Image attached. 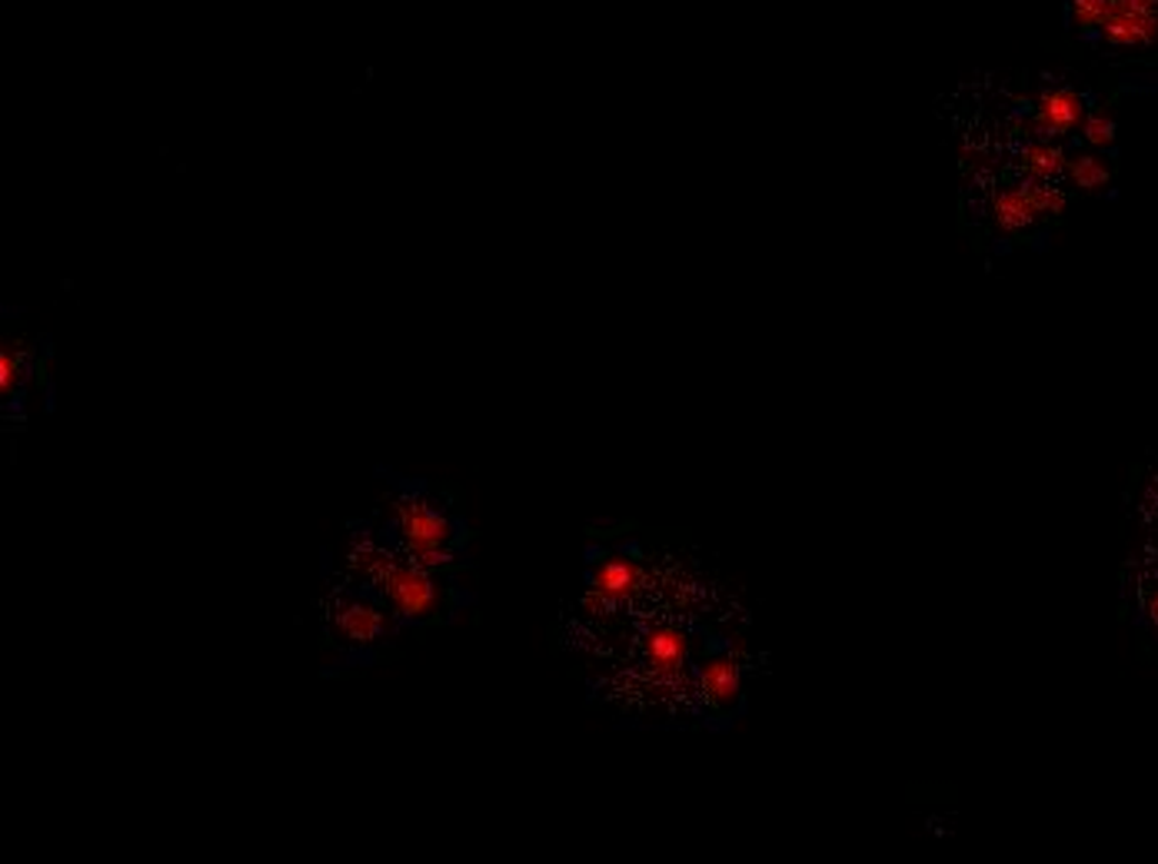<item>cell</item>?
Returning a JSON list of instances; mask_svg holds the SVG:
<instances>
[{
    "mask_svg": "<svg viewBox=\"0 0 1158 864\" xmlns=\"http://www.w3.org/2000/svg\"><path fill=\"white\" fill-rule=\"evenodd\" d=\"M367 566H370L373 582L383 586L390 606L403 619H427L437 609V582L420 566H403V562H393L380 552L367 556Z\"/></svg>",
    "mask_w": 1158,
    "mask_h": 864,
    "instance_id": "cell-1",
    "label": "cell"
},
{
    "mask_svg": "<svg viewBox=\"0 0 1158 864\" xmlns=\"http://www.w3.org/2000/svg\"><path fill=\"white\" fill-rule=\"evenodd\" d=\"M337 626H340V632H343L350 642H373V639L383 632L387 622H383V616H380L377 609H370V606H363V602H350V606L340 609Z\"/></svg>",
    "mask_w": 1158,
    "mask_h": 864,
    "instance_id": "cell-8",
    "label": "cell"
},
{
    "mask_svg": "<svg viewBox=\"0 0 1158 864\" xmlns=\"http://www.w3.org/2000/svg\"><path fill=\"white\" fill-rule=\"evenodd\" d=\"M397 522H400V539L407 546V556L420 566H437L447 559V549L454 542V526L434 512L430 505L417 499H403L397 505Z\"/></svg>",
    "mask_w": 1158,
    "mask_h": 864,
    "instance_id": "cell-2",
    "label": "cell"
},
{
    "mask_svg": "<svg viewBox=\"0 0 1158 864\" xmlns=\"http://www.w3.org/2000/svg\"><path fill=\"white\" fill-rule=\"evenodd\" d=\"M643 586V569L630 559H613V562H603L593 576V592L586 596V606L590 602H600V606H616L623 599H630L636 589Z\"/></svg>",
    "mask_w": 1158,
    "mask_h": 864,
    "instance_id": "cell-4",
    "label": "cell"
},
{
    "mask_svg": "<svg viewBox=\"0 0 1158 864\" xmlns=\"http://www.w3.org/2000/svg\"><path fill=\"white\" fill-rule=\"evenodd\" d=\"M1072 10V23L1082 27V30H1092V27H1102L1109 10H1112V0H1072L1069 3Z\"/></svg>",
    "mask_w": 1158,
    "mask_h": 864,
    "instance_id": "cell-12",
    "label": "cell"
},
{
    "mask_svg": "<svg viewBox=\"0 0 1158 864\" xmlns=\"http://www.w3.org/2000/svg\"><path fill=\"white\" fill-rule=\"evenodd\" d=\"M1149 619H1152V626L1158 629V592H1152V599H1149Z\"/></svg>",
    "mask_w": 1158,
    "mask_h": 864,
    "instance_id": "cell-16",
    "label": "cell"
},
{
    "mask_svg": "<svg viewBox=\"0 0 1158 864\" xmlns=\"http://www.w3.org/2000/svg\"><path fill=\"white\" fill-rule=\"evenodd\" d=\"M1082 97L1069 87H1059V90H1049L1042 100H1039V114H1035V127L1045 130L1049 137L1052 134H1069L1079 127L1082 120Z\"/></svg>",
    "mask_w": 1158,
    "mask_h": 864,
    "instance_id": "cell-5",
    "label": "cell"
},
{
    "mask_svg": "<svg viewBox=\"0 0 1158 864\" xmlns=\"http://www.w3.org/2000/svg\"><path fill=\"white\" fill-rule=\"evenodd\" d=\"M646 658H650V665L660 668V671H677V668H683V661H687V639H683V632H680V629H670V626L653 629L650 639H646Z\"/></svg>",
    "mask_w": 1158,
    "mask_h": 864,
    "instance_id": "cell-7",
    "label": "cell"
},
{
    "mask_svg": "<svg viewBox=\"0 0 1158 864\" xmlns=\"http://www.w3.org/2000/svg\"><path fill=\"white\" fill-rule=\"evenodd\" d=\"M1102 33L1116 47H1139L1158 37V10H1139L1126 0H1112V10L1102 23Z\"/></svg>",
    "mask_w": 1158,
    "mask_h": 864,
    "instance_id": "cell-3",
    "label": "cell"
},
{
    "mask_svg": "<svg viewBox=\"0 0 1158 864\" xmlns=\"http://www.w3.org/2000/svg\"><path fill=\"white\" fill-rule=\"evenodd\" d=\"M699 685L705 691V698H712L716 705H732L739 698V668L732 658H712L702 665L699 671Z\"/></svg>",
    "mask_w": 1158,
    "mask_h": 864,
    "instance_id": "cell-6",
    "label": "cell"
},
{
    "mask_svg": "<svg viewBox=\"0 0 1158 864\" xmlns=\"http://www.w3.org/2000/svg\"><path fill=\"white\" fill-rule=\"evenodd\" d=\"M17 383H20V360L10 350H3L0 353V390H3V396H10L17 390Z\"/></svg>",
    "mask_w": 1158,
    "mask_h": 864,
    "instance_id": "cell-15",
    "label": "cell"
},
{
    "mask_svg": "<svg viewBox=\"0 0 1158 864\" xmlns=\"http://www.w3.org/2000/svg\"><path fill=\"white\" fill-rule=\"evenodd\" d=\"M1086 140H1089L1092 147H1109V144L1116 140V124H1112V117H1106V114L1089 117V120H1086Z\"/></svg>",
    "mask_w": 1158,
    "mask_h": 864,
    "instance_id": "cell-14",
    "label": "cell"
},
{
    "mask_svg": "<svg viewBox=\"0 0 1158 864\" xmlns=\"http://www.w3.org/2000/svg\"><path fill=\"white\" fill-rule=\"evenodd\" d=\"M1029 197L1039 214H1059L1065 207V194L1052 184H1029Z\"/></svg>",
    "mask_w": 1158,
    "mask_h": 864,
    "instance_id": "cell-13",
    "label": "cell"
},
{
    "mask_svg": "<svg viewBox=\"0 0 1158 864\" xmlns=\"http://www.w3.org/2000/svg\"><path fill=\"white\" fill-rule=\"evenodd\" d=\"M1025 167L1032 170V177L1052 180V177H1059L1069 164H1065V154H1062L1059 147H1052V144H1032V147L1025 150Z\"/></svg>",
    "mask_w": 1158,
    "mask_h": 864,
    "instance_id": "cell-10",
    "label": "cell"
},
{
    "mask_svg": "<svg viewBox=\"0 0 1158 864\" xmlns=\"http://www.w3.org/2000/svg\"><path fill=\"white\" fill-rule=\"evenodd\" d=\"M1035 204L1029 197V187H1012L995 197V219L1002 229H1022L1035 219Z\"/></svg>",
    "mask_w": 1158,
    "mask_h": 864,
    "instance_id": "cell-9",
    "label": "cell"
},
{
    "mask_svg": "<svg viewBox=\"0 0 1158 864\" xmlns=\"http://www.w3.org/2000/svg\"><path fill=\"white\" fill-rule=\"evenodd\" d=\"M1065 170H1069L1072 184L1082 187V190H1099V187H1106L1109 177H1112V170H1109L1106 160H1099V157H1076Z\"/></svg>",
    "mask_w": 1158,
    "mask_h": 864,
    "instance_id": "cell-11",
    "label": "cell"
}]
</instances>
